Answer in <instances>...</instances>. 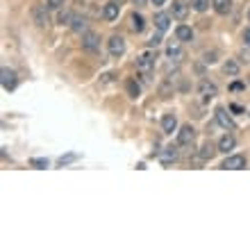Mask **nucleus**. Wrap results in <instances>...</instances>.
I'll list each match as a JSON object with an SVG mask.
<instances>
[{"label": "nucleus", "instance_id": "obj_18", "mask_svg": "<svg viewBox=\"0 0 250 250\" xmlns=\"http://www.w3.org/2000/svg\"><path fill=\"white\" fill-rule=\"evenodd\" d=\"M234 146H237V139L232 137V134H225V137H221V141H218V152L234 150Z\"/></svg>", "mask_w": 250, "mask_h": 250}, {"label": "nucleus", "instance_id": "obj_8", "mask_svg": "<svg viewBox=\"0 0 250 250\" xmlns=\"http://www.w3.org/2000/svg\"><path fill=\"white\" fill-rule=\"evenodd\" d=\"M221 168H225V171H241V168H246V157L244 155H230L221 164Z\"/></svg>", "mask_w": 250, "mask_h": 250}, {"label": "nucleus", "instance_id": "obj_33", "mask_svg": "<svg viewBox=\"0 0 250 250\" xmlns=\"http://www.w3.org/2000/svg\"><path fill=\"white\" fill-rule=\"evenodd\" d=\"M146 2L148 0H132V5H137V7H146Z\"/></svg>", "mask_w": 250, "mask_h": 250}, {"label": "nucleus", "instance_id": "obj_36", "mask_svg": "<svg viewBox=\"0 0 250 250\" xmlns=\"http://www.w3.org/2000/svg\"><path fill=\"white\" fill-rule=\"evenodd\" d=\"M75 2H84V0H75Z\"/></svg>", "mask_w": 250, "mask_h": 250}, {"label": "nucleus", "instance_id": "obj_12", "mask_svg": "<svg viewBox=\"0 0 250 250\" xmlns=\"http://www.w3.org/2000/svg\"><path fill=\"white\" fill-rule=\"evenodd\" d=\"M171 14H164V12H159V14H155V30L157 32H166L168 27H171Z\"/></svg>", "mask_w": 250, "mask_h": 250}, {"label": "nucleus", "instance_id": "obj_10", "mask_svg": "<svg viewBox=\"0 0 250 250\" xmlns=\"http://www.w3.org/2000/svg\"><path fill=\"white\" fill-rule=\"evenodd\" d=\"M119 14H121V5L116 2V0H112V2H107V5L103 7V19L109 21V23L119 19Z\"/></svg>", "mask_w": 250, "mask_h": 250}, {"label": "nucleus", "instance_id": "obj_4", "mask_svg": "<svg viewBox=\"0 0 250 250\" xmlns=\"http://www.w3.org/2000/svg\"><path fill=\"white\" fill-rule=\"evenodd\" d=\"M0 80H2V89H5V91H14V89H16V84H19L16 71L7 68V66H2V71H0Z\"/></svg>", "mask_w": 250, "mask_h": 250}, {"label": "nucleus", "instance_id": "obj_37", "mask_svg": "<svg viewBox=\"0 0 250 250\" xmlns=\"http://www.w3.org/2000/svg\"><path fill=\"white\" fill-rule=\"evenodd\" d=\"M248 21H250V9H248Z\"/></svg>", "mask_w": 250, "mask_h": 250}, {"label": "nucleus", "instance_id": "obj_22", "mask_svg": "<svg viewBox=\"0 0 250 250\" xmlns=\"http://www.w3.org/2000/svg\"><path fill=\"white\" fill-rule=\"evenodd\" d=\"M223 73L225 75H230V78H234V75H239V62L234 60H228L223 64Z\"/></svg>", "mask_w": 250, "mask_h": 250}, {"label": "nucleus", "instance_id": "obj_11", "mask_svg": "<svg viewBox=\"0 0 250 250\" xmlns=\"http://www.w3.org/2000/svg\"><path fill=\"white\" fill-rule=\"evenodd\" d=\"M198 91H200L203 100H211L218 93V89H216V84H214V82H209V80H203V82H200V86H198Z\"/></svg>", "mask_w": 250, "mask_h": 250}, {"label": "nucleus", "instance_id": "obj_14", "mask_svg": "<svg viewBox=\"0 0 250 250\" xmlns=\"http://www.w3.org/2000/svg\"><path fill=\"white\" fill-rule=\"evenodd\" d=\"M130 30H132L134 34H141V32L146 30V19H144V16H141L139 12H134V14L130 16Z\"/></svg>", "mask_w": 250, "mask_h": 250}, {"label": "nucleus", "instance_id": "obj_28", "mask_svg": "<svg viewBox=\"0 0 250 250\" xmlns=\"http://www.w3.org/2000/svg\"><path fill=\"white\" fill-rule=\"evenodd\" d=\"M159 43H162V32H157V34H152V39L148 41V46L150 48H157Z\"/></svg>", "mask_w": 250, "mask_h": 250}, {"label": "nucleus", "instance_id": "obj_21", "mask_svg": "<svg viewBox=\"0 0 250 250\" xmlns=\"http://www.w3.org/2000/svg\"><path fill=\"white\" fill-rule=\"evenodd\" d=\"M162 162H164L166 166L173 164V162H178V148H173V146H168V148H166V152L162 155Z\"/></svg>", "mask_w": 250, "mask_h": 250}, {"label": "nucleus", "instance_id": "obj_6", "mask_svg": "<svg viewBox=\"0 0 250 250\" xmlns=\"http://www.w3.org/2000/svg\"><path fill=\"white\" fill-rule=\"evenodd\" d=\"M189 5L191 2H187V0H173V5H171V16L173 19H178V21H185L187 19V14H189Z\"/></svg>", "mask_w": 250, "mask_h": 250}, {"label": "nucleus", "instance_id": "obj_17", "mask_svg": "<svg viewBox=\"0 0 250 250\" xmlns=\"http://www.w3.org/2000/svg\"><path fill=\"white\" fill-rule=\"evenodd\" d=\"M211 7L214 12L221 14V16H228L232 12V0H211Z\"/></svg>", "mask_w": 250, "mask_h": 250}, {"label": "nucleus", "instance_id": "obj_34", "mask_svg": "<svg viewBox=\"0 0 250 250\" xmlns=\"http://www.w3.org/2000/svg\"><path fill=\"white\" fill-rule=\"evenodd\" d=\"M241 60H244V62H250V53H248V50H241Z\"/></svg>", "mask_w": 250, "mask_h": 250}, {"label": "nucleus", "instance_id": "obj_13", "mask_svg": "<svg viewBox=\"0 0 250 250\" xmlns=\"http://www.w3.org/2000/svg\"><path fill=\"white\" fill-rule=\"evenodd\" d=\"M166 55H168L171 60H175V62L182 60V41L180 39L168 41V46H166Z\"/></svg>", "mask_w": 250, "mask_h": 250}, {"label": "nucleus", "instance_id": "obj_7", "mask_svg": "<svg viewBox=\"0 0 250 250\" xmlns=\"http://www.w3.org/2000/svg\"><path fill=\"white\" fill-rule=\"evenodd\" d=\"M50 9H48V5H39V7H34L32 9V19H34V23L39 27H46L48 23H50Z\"/></svg>", "mask_w": 250, "mask_h": 250}, {"label": "nucleus", "instance_id": "obj_32", "mask_svg": "<svg viewBox=\"0 0 250 250\" xmlns=\"http://www.w3.org/2000/svg\"><path fill=\"white\" fill-rule=\"evenodd\" d=\"M230 89H232V91H239V89H244V82H234Z\"/></svg>", "mask_w": 250, "mask_h": 250}, {"label": "nucleus", "instance_id": "obj_1", "mask_svg": "<svg viewBox=\"0 0 250 250\" xmlns=\"http://www.w3.org/2000/svg\"><path fill=\"white\" fill-rule=\"evenodd\" d=\"M155 60H157V55L152 53V50H148V53L139 55L137 60V71L144 75V78H150L152 71H155Z\"/></svg>", "mask_w": 250, "mask_h": 250}, {"label": "nucleus", "instance_id": "obj_26", "mask_svg": "<svg viewBox=\"0 0 250 250\" xmlns=\"http://www.w3.org/2000/svg\"><path fill=\"white\" fill-rule=\"evenodd\" d=\"M62 23V25H71V21H73V14L68 12V9H64V12H60V19H57Z\"/></svg>", "mask_w": 250, "mask_h": 250}, {"label": "nucleus", "instance_id": "obj_20", "mask_svg": "<svg viewBox=\"0 0 250 250\" xmlns=\"http://www.w3.org/2000/svg\"><path fill=\"white\" fill-rule=\"evenodd\" d=\"M216 152H218V146H214L211 141H207V144H203V148H200V157H203V159H211Z\"/></svg>", "mask_w": 250, "mask_h": 250}, {"label": "nucleus", "instance_id": "obj_9", "mask_svg": "<svg viewBox=\"0 0 250 250\" xmlns=\"http://www.w3.org/2000/svg\"><path fill=\"white\" fill-rule=\"evenodd\" d=\"M214 116H216V123L221 125V127H223V130H237V125H234V121L230 119V114L225 112L223 107H218L216 112H214Z\"/></svg>", "mask_w": 250, "mask_h": 250}, {"label": "nucleus", "instance_id": "obj_35", "mask_svg": "<svg viewBox=\"0 0 250 250\" xmlns=\"http://www.w3.org/2000/svg\"><path fill=\"white\" fill-rule=\"evenodd\" d=\"M150 2H152V5H155V7H162V5H166V0H150Z\"/></svg>", "mask_w": 250, "mask_h": 250}, {"label": "nucleus", "instance_id": "obj_2", "mask_svg": "<svg viewBox=\"0 0 250 250\" xmlns=\"http://www.w3.org/2000/svg\"><path fill=\"white\" fill-rule=\"evenodd\" d=\"M82 50H86V53H100V37L96 32H91V30H86L84 34H82Z\"/></svg>", "mask_w": 250, "mask_h": 250}, {"label": "nucleus", "instance_id": "obj_3", "mask_svg": "<svg viewBox=\"0 0 250 250\" xmlns=\"http://www.w3.org/2000/svg\"><path fill=\"white\" fill-rule=\"evenodd\" d=\"M107 50H109V55H112L114 60L123 57L125 55V39L123 37H119V34L109 37V41H107Z\"/></svg>", "mask_w": 250, "mask_h": 250}, {"label": "nucleus", "instance_id": "obj_5", "mask_svg": "<svg viewBox=\"0 0 250 250\" xmlns=\"http://www.w3.org/2000/svg\"><path fill=\"white\" fill-rule=\"evenodd\" d=\"M193 141H196V130L191 125H182L178 132V146L189 148V146H193Z\"/></svg>", "mask_w": 250, "mask_h": 250}, {"label": "nucleus", "instance_id": "obj_31", "mask_svg": "<svg viewBox=\"0 0 250 250\" xmlns=\"http://www.w3.org/2000/svg\"><path fill=\"white\" fill-rule=\"evenodd\" d=\"M244 41H246V46L250 48V27H248V30H246V32H244Z\"/></svg>", "mask_w": 250, "mask_h": 250}, {"label": "nucleus", "instance_id": "obj_29", "mask_svg": "<svg viewBox=\"0 0 250 250\" xmlns=\"http://www.w3.org/2000/svg\"><path fill=\"white\" fill-rule=\"evenodd\" d=\"M214 57H216V53H205V62H207V64H214Z\"/></svg>", "mask_w": 250, "mask_h": 250}, {"label": "nucleus", "instance_id": "obj_25", "mask_svg": "<svg viewBox=\"0 0 250 250\" xmlns=\"http://www.w3.org/2000/svg\"><path fill=\"white\" fill-rule=\"evenodd\" d=\"M30 166H32V168H48V159L32 157V159H30Z\"/></svg>", "mask_w": 250, "mask_h": 250}, {"label": "nucleus", "instance_id": "obj_15", "mask_svg": "<svg viewBox=\"0 0 250 250\" xmlns=\"http://www.w3.org/2000/svg\"><path fill=\"white\" fill-rule=\"evenodd\" d=\"M86 25H89V21H86V16L73 14V21H71V30H73V32L84 34V32H86Z\"/></svg>", "mask_w": 250, "mask_h": 250}, {"label": "nucleus", "instance_id": "obj_19", "mask_svg": "<svg viewBox=\"0 0 250 250\" xmlns=\"http://www.w3.org/2000/svg\"><path fill=\"white\" fill-rule=\"evenodd\" d=\"M175 39H180L182 43H187V41L193 39V30H191L189 25H178L175 27Z\"/></svg>", "mask_w": 250, "mask_h": 250}, {"label": "nucleus", "instance_id": "obj_24", "mask_svg": "<svg viewBox=\"0 0 250 250\" xmlns=\"http://www.w3.org/2000/svg\"><path fill=\"white\" fill-rule=\"evenodd\" d=\"M127 93H130V98H139V93H141V86L134 82V80H127Z\"/></svg>", "mask_w": 250, "mask_h": 250}, {"label": "nucleus", "instance_id": "obj_23", "mask_svg": "<svg viewBox=\"0 0 250 250\" xmlns=\"http://www.w3.org/2000/svg\"><path fill=\"white\" fill-rule=\"evenodd\" d=\"M191 2V9H196V12H207V7H209L211 0H189Z\"/></svg>", "mask_w": 250, "mask_h": 250}, {"label": "nucleus", "instance_id": "obj_38", "mask_svg": "<svg viewBox=\"0 0 250 250\" xmlns=\"http://www.w3.org/2000/svg\"><path fill=\"white\" fill-rule=\"evenodd\" d=\"M116 2H119V5H121V2H123V0H116Z\"/></svg>", "mask_w": 250, "mask_h": 250}, {"label": "nucleus", "instance_id": "obj_27", "mask_svg": "<svg viewBox=\"0 0 250 250\" xmlns=\"http://www.w3.org/2000/svg\"><path fill=\"white\" fill-rule=\"evenodd\" d=\"M64 2H66V0H46L48 9H62V7H64Z\"/></svg>", "mask_w": 250, "mask_h": 250}, {"label": "nucleus", "instance_id": "obj_30", "mask_svg": "<svg viewBox=\"0 0 250 250\" xmlns=\"http://www.w3.org/2000/svg\"><path fill=\"white\" fill-rule=\"evenodd\" d=\"M73 159H75V155H68V157H62V159H60V166L68 164V162H73Z\"/></svg>", "mask_w": 250, "mask_h": 250}, {"label": "nucleus", "instance_id": "obj_16", "mask_svg": "<svg viewBox=\"0 0 250 250\" xmlns=\"http://www.w3.org/2000/svg\"><path fill=\"white\" fill-rule=\"evenodd\" d=\"M162 130L166 134H173V132L178 130V119H175V114H164V119H162Z\"/></svg>", "mask_w": 250, "mask_h": 250}]
</instances>
